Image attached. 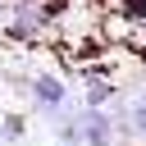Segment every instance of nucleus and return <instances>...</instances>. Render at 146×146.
<instances>
[{
	"label": "nucleus",
	"instance_id": "f03ea898",
	"mask_svg": "<svg viewBox=\"0 0 146 146\" xmlns=\"http://www.w3.org/2000/svg\"><path fill=\"white\" fill-rule=\"evenodd\" d=\"M73 123H78V146H123V141H119V132H114L110 110L78 105V110H73Z\"/></svg>",
	"mask_w": 146,
	"mask_h": 146
},
{
	"label": "nucleus",
	"instance_id": "39448f33",
	"mask_svg": "<svg viewBox=\"0 0 146 146\" xmlns=\"http://www.w3.org/2000/svg\"><path fill=\"white\" fill-rule=\"evenodd\" d=\"M119 18H128L132 27L146 23V0H119Z\"/></svg>",
	"mask_w": 146,
	"mask_h": 146
},
{
	"label": "nucleus",
	"instance_id": "f257e3e1",
	"mask_svg": "<svg viewBox=\"0 0 146 146\" xmlns=\"http://www.w3.org/2000/svg\"><path fill=\"white\" fill-rule=\"evenodd\" d=\"M18 91L27 96V105H32L46 123H55L59 114H68V110H78V105H82L55 68H36V73H27V78L18 82Z\"/></svg>",
	"mask_w": 146,
	"mask_h": 146
},
{
	"label": "nucleus",
	"instance_id": "423d86ee",
	"mask_svg": "<svg viewBox=\"0 0 146 146\" xmlns=\"http://www.w3.org/2000/svg\"><path fill=\"white\" fill-rule=\"evenodd\" d=\"M5 18H9V0H0V27H5Z\"/></svg>",
	"mask_w": 146,
	"mask_h": 146
},
{
	"label": "nucleus",
	"instance_id": "7ed1b4c3",
	"mask_svg": "<svg viewBox=\"0 0 146 146\" xmlns=\"http://www.w3.org/2000/svg\"><path fill=\"white\" fill-rule=\"evenodd\" d=\"M119 91H123V87H119V82H110V78H105V68H82V96H78L82 105L105 110Z\"/></svg>",
	"mask_w": 146,
	"mask_h": 146
},
{
	"label": "nucleus",
	"instance_id": "20e7f679",
	"mask_svg": "<svg viewBox=\"0 0 146 146\" xmlns=\"http://www.w3.org/2000/svg\"><path fill=\"white\" fill-rule=\"evenodd\" d=\"M27 137V119L23 114H5L0 119V146H14V141H23Z\"/></svg>",
	"mask_w": 146,
	"mask_h": 146
}]
</instances>
